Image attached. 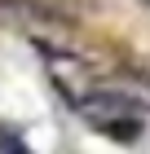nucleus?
Segmentation results:
<instances>
[{"label":"nucleus","instance_id":"nucleus-1","mask_svg":"<svg viewBox=\"0 0 150 154\" xmlns=\"http://www.w3.org/2000/svg\"><path fill=\"white\" fill-rule=\"evenodd\" d=\"M0 154H27V145L13 137V132H0Z\"/></svg>","mask_w":150,"mask_h":154}]
</instances>
